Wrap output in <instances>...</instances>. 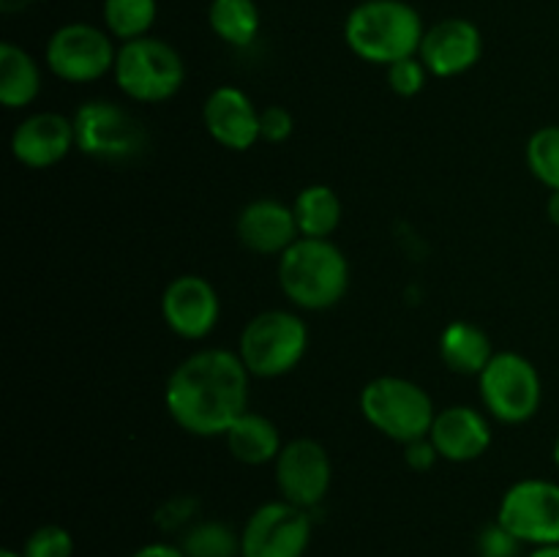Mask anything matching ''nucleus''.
I'll return each instance as SVG.
<instances>
[{"instance_id":"2","label":"nucleus","mask_w":559,"mask_h":557,"mask_svg":"<svg viewBox=\"0 0 559 557\" xmlns=\"http://www.w3.org/2000/svg\"><path fill=\"white\" fill-rule=\"evenodd\" d=\"M424 20L404 0H364L344 22V42L360 60L391 66L418 55L424 42Z\"/></svg>"},{"instance_id":"36","label":"nucleus","mask_w":559,"mask_h":557,"mask_svg":"<svg viewBox=\"0 0 559 557\" xmlns=\"http://www.w3.org/2000/svg\"><path fill=\"white\" fill-rule=\"evenodd\" d=\"M527 557H559V544L551 546H535Z\"/></svg>"},{"instance_id":"20","label":"nucleus","mask_w":559,"mask_h":557,"mask_svg":"<svg viewBox=\"0 0 559 557\" xmlns=\"http://www.w3.org/2000/svg\"><path fill=\"white\" fill-rule=\"evenodd\" d=\"M224 440H227L229 453H233L238 462L251 464V467L276 462L278 453H282L284 448L278 426L273 424L267 415L251 413V410H246V413L229 426Z\"/></svg>"},{"instance_id":"7","label":"nucleus","mask_w":559,"mask_h":557,"mask_svg":"<svg viewBox=\"0 0 559 557\" xmlns=\"http://www.w3.org/2000/svg\"><path fill=\"white\" fill-rule=\"evenodd\" d=\"M76 151L98 162H134L147 145L145 126L136 115L107 98H93L74 112Z\"/></svg>"},{"instance_id":"37","label":"nucleus","mask_w":559,"mask_h":557,"mask_svg":"<svg viewBox=\"0 0 559 557\" xmlns=\"http://www.w3.org/2000/svg\"><path fill=\"white\" fill-rule=\"evenodd\" d=\"M0 557H25L22 552H14V549H0Z\"/></svg>"},{"instance_id":"17","label":"nucleus","mask_w":559,"mask_h":557,"mask_svg":"<svg viewBox=\"0 0 559 557\" xmlns=\"http://www.w3.org/2000/svg\"><path fill=\"white\" fill-rule=\"evenodd\" d=\"M429 440L440 453V459L453 464H467L489 451L491 424L478 407L451 404V407L437 410Z\"/></svg>"},{"instance_id":"29","label":"nucleus","mask_w":559,"mask_h":557,"mask_svg":"<svg viewBox=\"0 0 559 557\" xmlns=\"http://www.w3.org/2000/svg\"><path fill=\"white\" fill-rule=\"evenodd\" d=\"M295 131V118L287 107L282 104H271V107L260 109V137L271 145L287 142Z\"/></svg>"},{"instance_id":"19","label":"nucleus","mask_w":559,"mask_h":557,"mask_svg":"<svg viewBox=\"0 0 559 557\" xmlns=\"http://www.w3.org/2000/svg\"><path fill=\"white\" fill-rule=\"evenodd\" d=\"M440 358L456 375L478 377L495 358L491 339L484 328L467 320H453L440 333Z\"/></svg>"},{"instance_id":"34","label":"nucleus","mask_w":559,"mask_h":557,"mask_svg":"<svg viewBox=\"0 0 559 557\" xmlns=\"http://www.w3.org/2000/svg\"><path fill=\"white\" fill-rule=\"evenodd\" d=\"M36 3V0H0V11L3 14H22V11H27L31 5Z\"/></svg>"},{"instance_id":"1","label":"nucleus","mask_w":559,"mask_h":557,"mask_svg":"<svg viewBox=\"0 0 559 557\" xmlns=\"http://www.w3.org/2000/svg\"><path fill=\"white\" fill-rule=\"evenodd\" d=\"M249 377L233 349L207 347L189 355L164 388L169 418L194 437H224L249 410Z\"/></svg>"},{"instance_id":"9","label":"nucleus","mask_w":559,"mask_h":557,"mask_svg":"<svg viewBox=\"0 0 559 557\" xmlns=\"http://www.w3.org/2000/svg\"><path fill=\"white\" fill-rule=\"evenodd\" d=\"M44 60L58 80L85 85L115 69L118 47L107 27H96L91 22H66L49 36Z\"/></svg>"},{"instance_id":"26","label":"nucleus","mask_w":559,"mask_h":557,"mask_svg":"<svg viewBox=\"0 0 559 557\" xmlns=\"http://www.w3.org/2000/svg\"><path fill=\"white\" fill-rule=\"evenodd\" d=\"M527 167L549 191L559 189V126H544L527 140Z\"/></svg>"},{"instance_id":"23","label":"nucleus","mask_w":559,"mask_h":557,"mask_svg":"<svg viewBox=\"0 0 559 557\" xmlns=\"http://www.w3.org/2000/svg\"><path fill=\"white\" fill-rule=\"evenodd\" d=\"M207 25L213 36L229 47L246 49L260 36L262 14L254 0H211L207 5Z\"/></svg>"},{"instance_id":"5","label":"nucleus","mask_w":559,"mask_h":557,"mask_svg":"<svg viewBox=\"0 0 559 557\" xmlns=\"http://www.w3.org/2000/svg\"><path fill=\"white\" fill-rule=\"evenodd\" d=\"M309 349V325L287 309H267L251 317L240 331L238 355L251 377H284Z\"/></svg>"},{"instance_id":"11","label":"nucleus","mask_w":559,"mask_h":557,"mask_svg":"<svg viewBox=\"0 0 559 557\" xmlns=\"http://www.w3.org/2000/svg\"><path fill=\"white\" fill-rule=\"evenodd\" d=\"M309 544V511L287 500H271L246 519L240 557H304Z\"/></svg>"},{"instance_id":"22","label":"nucleus","mask_w":559,"mask_h":557,"mask_svg":"<svg viewBox=\"0 0 559 557\" xmlns=\"http://www.w3.org/2000/svg\"><path fill=\"white\" fill-rule=\"evenodd\" d=\"M300 238H331L342 224V200L325 183H311L298 191L293 202Z\"/></svg>"},{"instance_id":"10","label":"nucleus","mask_w":559,"mask_h":557,"mask_svg":"<svg viewBox=\"0 0 559 557\" xmlns=\"http://www.w3.org/2000/svg\"><path fill=\"white\" fill-rule=\"evenodd\" d=\"M497 522L522 544H559V484L546 478L516 481L502 495Z\"/></svg>"},{"instance_id":"27","label":"nucleus","mask_w":559,"mask_h":557,"mask_svg":"<svg viewBox=\"0 0 559 557\" xmlns=\"http://www.w3.org/2000/svg\"><path fill=\"white\" fill-rule=\"evenodd\" d=\"M25 557H71L74 555V538L60 524H41L27 535L22 546Z\"/></svg>"},{"instance_id":"16","label":"nucleus","mask_w":559,"mask_h":557,"mask_svg":"<svg viewBox=\"0 0 559 557\" xmlns=\"http://www.w3.org/2000/svg\"><path fill=\"white\" fill-rule=\"evenodd\" d=\"M74 147V120L60 112L27 115L11 134V156L31 169L55 167Z\"/></svg>"},{"instance_id":"8","label":"nucleus","mask_w":559,"mask_h":557,"mask_svg":"<svg viewBox=\"0 0 559 557\" xmlns=\"http://www.w3.org/2000/svg\"><path fill=\"white\" fill-rule=\"evenodd\" d=\"M478 386L480 402L491 418L511 426L527 424L544 399L538 369L519 353H495L489 366L478 375Z\"/></svg>"},{"instance_id":"14","label":"nucleus","mask_w":559,"mask_h":557,"mask_svg":"<svg viewBox=\"0 0 559 557\" xmlns=\"http://www.w3.org/2000/svg\"><path fill=\"white\" fill-rule=\"evenodd\" d=\"M480 55H484L480 27L464 16H448V20L426 27L418 49V58L424 60L429 74L440 76V80L469 71L473 66H478Z\"/></svg>"},{"instance_id":"30","label":"nucleus","mask_w":559,"mask_h":557,"mask_svg":"<svg viewBox=\"0 0 559 557\" xmlns=\"http://www.w3.org/2000/svg\"><path fill=\"white\" fill-rule=\"evenodd\" d=\"M519 544H522V541L513 538V535L508 533L500 522L491 524V528H486L478 538L480 557H516Z\"/></svg>"},{"instance_id":"6","label":"nucleus","mask_w":559,"mask_h":557,"mask_svg":"<svg viewBox=\"0 0 559 557\" xmlns=\"http://www.w3.org/2000/svg\"><path fill=\"white\" fill-rule=\"evenodd\" d=\"M115 85L131 102L158 104L173 98L186 82V63L178 49L164 38L142 36L123 42L115 60Z\"/></svg>"},{"instance_id":"15","label":"nucleus","mask_w":559,"mask_h":557,"mask_svg":"<svg viewBox=\"0 0 559 557\" xmlns=\"http://www.w3.org/2000/svg\"><path fill=\"white\" fill-rule=\"evenodd\" d=\"M202 123L213 142L227 151H249L260 137V109L249 93L235 85H218L202 104Z\"/></svg>"},{"instance_id":"38","label":"nucleus","mask_w":559,"mask_h":557,"mask_svg":"<svg viewBox=\"0 0 559 557\" xmlns=\"http://www.w3.org/2000/svg\"><path fill=\"white\" fill-rule=\"evenodd\" d=\"M551 457H555V464H557V470H559V437H557V442H555V453H551Z\"/></svg>"},{"instance_id":"18","label":"nucleus","mask_w":559,"mask_h":557,"mask_svg":"<svg viewBox=\"0 0 559 557\" xmlns=\"http://www.w3.org/2000/svg\"><path fill=\"white\" fill-rule=\"evenodd\" d=\"M235 233L246 249L262 257H282L300 238L293 205H284L271 197L240 208Z\"/></svg>"},{"instance_id":"13","label":"nucleus","mask_w":559,"mask_h":557,"mask_svg":"<svg viewBox=\"0 0 559 557\" xmlns=\"http://www.w3.org/2000/svg\"><path fill=\"white\" fill-rule=\"evenodd\" d=\"M162 317L173 333L189 342L211 336L222 317V300L205 276L183 273L167 284L162 295Z\"/></svg>"},{"instance_id":"25","label":"nucleus","mask_w":559,"mask_h":557,"mask_svg":"<svg viewBox=\"0 0 559 557\" xmlns=\"http://www.w3.org/2000/svg\"><path fill=\"white\" fill-rule=\"evenodd\" d=\"M180 549L186 557H238L240 535H235V530L224 522H200L189 528Z\"/></svg>"},{"instance_id":"4","label":"nucleus","mask_w":559,"mask_h":557,"mask_svg":"<svg viewBox=\"0 0 559 557\" xmlns=\"http://www.w3.org/2000/svg\"><path fill=\"white\" fill-rule=\"evenodd\" d=\"M358 404L366 424L402 446L429 437L437 415L435 399L424 386L393 375L374 377L366 382Z\"/></svg>"},{"instance_id":"28","label":"nucleus","mask_w":559,"mask_h":557,"mask_svg":"<svg viewBox=\"0 0 559 557\" xmlns=\"http://www.w3.org/2000/svg\"><path fill=\"white\" fill-rule=\"evenodd\" d=\"M385 74H388V85H391V91L404 98L418 96V93L426 87V80H429V69H426L424 60H420L418 55L396 60V63L388 66Z\"/></svg>"},{"instance_id":"3","label":"nucleus","mask_w":559,"mask_h":557,"mask_svg":"<svg viewBox=\"0 0 559 557\" xmlns=\"http://www.w3.org/2000/svg\"><path fill=\"white\" fill-rule=\"evenodd\" d=\"M278 287L298 309L325 311L349 289V262L331 238H298L278 257Z\"/></svg>"},{"instance_id":"35","label":"nucleus","mask_w":559,"mask_h":557,"mask_svg":"<svg viewBox=\"0 0 559 557\" xmlns=\"http://www.w3.org/2000/svg\"><path fill=\"white\" fill-rule=\"evenodd\" d=\"M546 216H549V222L559 227V189H555L549 194V200H546Z\"/></svg>"},{"instance_id":"12","label":"nucleus","mask_w":559,"mask_h":557,"mask_svg":"<svg viewBox=\"0 0 559 557\" xmlns=\"http://www.w3.org/2000/svg\"><path fill=\"white\" fill-rule=\"evenodd\" d=\"M273 467H276V489L282 500L311 511L328 497L333 464L322 442L311 440V437H295V440L284 442Z\"/></svg>"},{"instance_id":"24","label":"nucleus","mask_w":559,"mask_h":557,"mask_svg":"<svg viewBox=\"0 0 559 557\" xmlns=\"http://www.w3.org/2000/svg\"><path fill=\"white\" fill-rule=\"evenodd\" d=\"M158 14V0H104V27L109 36L123 42L151 36V27Z\"/></svg>"},{"instance_id":"21","label":"nucleus","mask_w":559,"mask_h":557,"mask_svg":"<svg viewBox=\"0 0 559 557\" xmlns=\"http://www.w3.org/2000/svg\"><path fill=\"white\" fill-rule=\"evenodd\" d=\"M41 93V69L36 58L20 44H0V104L5 109H22Z\"/></svg>"},{"instance_id":"33","label":"nucleus","mask_w":559,"mask_h":557,"mask_svg":"<svg viewBox=\"0 0 559 557\" xmlns=\"http://www.w3.org/2000/svg\"><path fill=\"white\" fill-rule=\"evenodd\" d=\"M131 557H186V552L175 544H164V541H153V544L140 546L131 552Z\"/></svg>"},{"instance_id":"32","label":"nucleus","mask_w":559,"mask_h":557,"mask_svg":"<svg viewBox=\"0 0 559 557\" xmlns=\"http://www.w3.org/2000/svg\"><path fill=\"white\" fill-rule=\"evenodd\" d=\"M437 459H440V453H437V448L431 446L429 437L404 446V462H407V467L418 470V473H426V470L435 467Z\"/></svg>"},{"instance_id":"31","label":"nucleus","mask_w":559,"mask_h":557,"mask_svg":"<svg viewBox=\"0 0 559 557\" xmlns=\"http://www.w3.org/2000/svg\"><path fill=\"white\" fill-rule=\"evenodd\" d=\"M200 502L194 497H173V500L164 502L162 508L156 511V524L162 530H178L183 528L186 522H191V517L197 513Z\"/></svg>"}]
</instances>
